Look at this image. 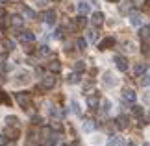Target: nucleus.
Masks as SVG:
<instances>
[{
  "label": "nucleus",
  "mask_w": 150,
  "mask_h": 146,
  "mask_svg": "<svg viewBox=\"0 0 150 146\" xmlns=\"http://www.w3.org/2000/svg\"><path fill=\"white\" fill-rule=\"evenodd\" d=\"M54 85H56V78L52 74H47V76H43L41 78V83H39L37 89H41V91H50V89H54Z\"/></svg>",
  "instance_id": "f257e3e1"
},
{
  "label": "nucleus",
  "mask_w": 150,
  "mask_h": 146,
  "mask_svg": "<svg viewBox=\"0 0 150 146\" xmlns=\"http://www.w3.org/2000/svg\"><path fill=\"white\" fill-rule=\"evenodd\" d=\"M17 102L22 109H30L32 107V95L30 92H17Z\"/></svg>",
  "instance_id": "f03ea898"
},
{
  "label": "nucleus",
  "mask_w": 150,
  "mask_h": 146,
  "mask_svg": "<svg viewBox=\"0 0 150 146\" xmlns=\"http://www.w3.org/2000/svg\"><path fill=\"white\" fill-rule=\"evenodd\" d=\"M21 135V126H6V137L8 139H19Z\"/></svg>",
  "instance_id": "7ed1b4c3"
},
{
  "label": "nucleus",
  "mask_w": 150,
  "mask_h": 146,
  "mask_svg": "<svg viewBox=\"0 0 150 146\" xmlns=\"http://www.w3.org/2000/svg\"><path fill=\"white\" fill-rule=\"evenodd\" d=\"M43 20L47 22L48 26H54V24H56V11H54V9H47V11L43 13Z\"/></svg>",
  "instance_id": "20e7f679"
},
{
  "label": "nucleus",
  "mask_w": 150,
  "mask_h": 146,
  "mask_svg": "<svg viewBox=\"0 0 150 146\" xmlns=\"http://www.w3.org/2000/svg\"><path fill=\"white\" fill-rule=\"evenodd\" d=\"M113 61L117 63V68H119L120 72H126V71H128V59H126V57H122V56H115Z\"/></svg>",
  "instance_id": "39448f33"
},
{
  "label": "nucleus",
  "mask_w": 150,
  "mask_h": 146,
  "mask_svg": "<svg viewBox=\"0 0 150 146\" xmlns=\"http://www.w3.org/2000/svg\"><path fill=\"white\" fill-rule=\"evenodd\" d=\"M115 126H117L119 130H126V128L130 126V122H128V116H126V115H119L117 118H115Z\"/></svg>",
  "instance_id": "423d86ee"
},
{
  "label": "nucleus",
  "mask_w": 150,
  "mask_h": 146,
  "mask_svg": "<svg viewBox=\"0 0 150 146\" xmlns=\"http://www.w3.org/2000/svg\"><path fill=\"white\" fill-rule=\"evenodd\" d=\"M113 46H115V39L113 37H104L98 43V50H108V48H113Z\"/></svg>",
  "instance_id": "0eeeda50"
},
{
  "label": "nucleus",
  "mask_w": 150,
  "mask_h": 146,
  "mask_svg": "<svg viewBox=\"0 0 150 146\" xmlns=\"http://www.w3.org/2000/svg\"><path fill=\"white\" fill-rule=\"evenodd\" d=\"M19 39H21V43H33V41H35V35H33L30 30H24V32H21Z\"/></svg>",
  "instance_id": "6e6552de"
},
{
  "label": "nucleus",
  "mask_w": 150,
  "mask_h": 146,
  "mask_svg": "<svg viewBox=\"0 0 150 146\" xmlns=\"http://www.w3.org/2000/svg\"><path fill=\"white\" fill-rule=\"evenodd\" d=\"M87 106L91 109H98V95H93V92H89L87 95Z\"/></svg>",
  "instance_id": "1a4fd4ad"
},
{
  "label": "nucleus",
  "mask_w": 150,
  "mask_h": 146,
  "mask_svg": "<svg viewBox=\"0 0 150 146\" xmlns=\"http://www.w3.org/2000/svg\"><path fill=\"white\" fill-rule=\"evenodd\" d=\"M9 24L13 28H22V24H24V19H22L21 15H11L9 17Z\"/></svg>",
  "instance_id": "9d476101"
},
{
  "label": "nucleus",
  "mask_w": 150,
  "mask_h": 146,
  "mask_svg": "<svg viewBox=\"0 0 150 146\" xmlns=\"http://www.w3.org/2000/svg\"><path fill=\"white\" fill-rule=\"evenodd\" d=\"M135 98H137V95L132 89H126L124 92H122V100L124 102H128V104H134L135 102Z\"/></svg>",
  "instance_id": "9b49d317"
},
{
  "label": "nucleus",
  "mask_w": 150,
  "mask_h": 146,
  "mask_svg": "<svg viewBox=\"0 0 150 146\" xmlns=\"http://www.w3.org/2000/svg\"><path fill=\"white\" fill-rule=\"evenodd\" d=\"M30 80H32V76H30V72H21L19 76H17V81H15V83L17 85H22V83H30Z\"/></svg>",
  "instance_id": "f8f14e48"
},
{
  "label": "nucleus",
  "mask_w": 150,
  "mask_h": 146,
  "mask_svg": "<svg viewBox=\"0 0 150 146\" xmlns=\"http://www.w3.org/2000/svg\"><path fill=\"white\" fill-rule=\"evenodd\" d=\"M117 83H119V80L115 78L111 72H106V74H104V85L111 87V85H117Z\"/></svg>",
  "instance_id": "ddd939ff"
},
{
  "label": "nucleus",
  "mask_w": 150,
  "mask_h": 146,
  "mask_svg": "<svg viewBox=\"0 0 150 146\" xmlns=\"http://www.w3.org/2000/svg\"><path fill=\"white\" fill-rule=\"evenodd\" d=\"M91 22H93V26H102V24H104V13H100V11L93 13V17H91Z\"/></svg>",
  "instance_id": "4468645a"
},
{
  "label": "nucleus",
  "mask_w": 150,
  "mask_h": 146,
  "mask_svg": "<svg viewBox=\"0 0 150 146\" xmlns=\"http://www.w3.org/2000/svg\"><path fill=\"white\" fill-rule=\"evenodd\" d=\"M128 19H130V22H132L134 26H141V24H143V17H141L139 13H135V11H134V13H130Z\"/></svg>",
  "instance_id": "2eb2a0df"
},
{
  "label": "nucleus",
  "mask_w": 150,
  "mask_h": 146,
  "mask_svg": "<svg viewBox=\"0 0 150 146\" xmlns=\"http://www.w3.org/2000/svg\"><path fill=\"white\" fill-rule=\"evenodd\" d=\"M67 83H80V72H71L67 76Z\"/></svg>",
  "instance_id": "dca6fc26"
},
{
  "label": "nucleus",
  "mask_w": 150,
  "mask_h": 146,
  "mask_svg": "<svg viewBox=\"0 0 150 146\" xmlns=\"http://www.w3.org/2000/svg\"><path fill=\"white\" fill-rule=\"evenodd\" d=\"M148 32H150V28H148V24H145V26H141V30H139V35H141V39L145 41V43H148Z\"/></svg>",
  "instance_id": "f3484780"
},
{
  "label": "nucleus",
  "mask_w": 150,
  "mask_h": 146,
  "mask_svg": "<svg viewBox=\"0 0 150 146\" xmlns=\"http://www.w3.org/2000/svg\"><path fill=\"white\" fill-rule=\"evenodd\" d=\"M22 15H24L26 19H35V11H33L32 8H28V6L22 8Z\"/></svg>",
  "instance_id": "a211bd4d"
},
{
  "label": "nucleus",
  "mask_w": 150,
  "mask_h": 146,
  "mask_svg": "<svg viewBox=\"0 0 150 146\" xmlns=\"http://www.w3.org/2000/svg\"><path fill=\"white\" fill-rule=\"evenodd\" d=\"M109 146H126V141L122 137H113L111 141H109Z\"/></svg>",
  "instance_id": "6ab92c4d"
},
{
  "label": "nucleus",
  "mask_w": 150,
  "mask_h": 146,
  "mask_svg": "<svg viewBox=\"0 0 150 146\" xmlns=\"http://www.w3.org/2000/svg\"><path fill=\"white\" fill-rule=\"evenodd\" d=\"M48 68H50V71H54V72H59L61 71V63L57 61V59H52L48 63Z\"/></svg>",
  "instance_id": "aec40b11"
},
{
  "label": "nucleus",
  "mask_w": 150,
  "mask_h": 146,
  "mask_svg": "<svg viewBox=\"0 0 150 146\" xmlns=\"http://www.w3.org/2000/svg\"><path fill=\"white\" fill-rule=\"evenodd\" d=\"M74 22H76V28H85V24H87V19H85V15H80L74 19Z\"/></svg>",
  "instance_id": "412c9836"
},
{
  "label": "nucleus",
  "mask_w": 150,
  "mask_h": 146,
  "mask_svg": "<svg viewBox=\"0 0 150 146\" xmlns=\"http://www.w3.org/2000/svg\"><path fill=\"white\" fill-rule=\"evenodd\" d=\"M78 11H80V15H87L89 13V4H85V2L78 4Z\"/></svg>",
  "instance_id": "4be33fe9"
},
{
  "label": "nucleus",
  "mask_w": 150,
  "mask_h": 146,
  "mask_svg": "<svg viewBox=\"0 0 150 146\" xmlns=\"http://www.w3.org/2000/svg\"><path fill=\"white\" fill-rule=\"evenodd\" d=\"M6 126H21L19 118H17V116H8V118H6Z\"/></svg>",
  "instance_id": "5701e85b"
},
{
  "label": "nucleus",
  "mask_w": 150,
  "mask_h": 146,
  "mask_svg": "<svg viewBox=\"0 0 150 146\" xmlns=\"http://www.w3.org/2000/svg\"><path fill=\"white\" fill-rule=\"evenodd\" d=\"M132 113H134V116H137V118H143V107L141 106H134L132 107Z\"/></svg>",
  "instance_id": "b1692460"
},
{
  "label": "nucleus",
  "mask_w": 150,
  "mask_h": 146,
  "mask_svg": "<svg viewBox=\"0 0 150 146\" xmlns=\"http://www.w3.org/2000/svg\"><path fill=\"white\" fill-rule=\"evenodd\" d=\"M0 102L6 104V106H11V98H9L8 95H6L4 91H0Z\"/></svg>",
  "instance_id": "393cba45"
},
{
  "label": "nucleus",
  "mask_w": 150,
  "mask_h": 146,
  "mask_svg": "<svg viewBox=\"0 0 150 146\" xmlns=\"http://www.w3.org/2000/svg\"><path fill=\"white\" fill-rule=\"evenodd\" d=\"M47 139H48V144H47V146H56V144H57V141H59V137L54 135V133H50Z\"/></svg>",
  "instance_id": "a878e982"
},
{
  "label": "nucleus",
  "mask_w": 150,
  "mask_h": 146,
  "mask_svg": "<svg viewBox=\"0 0 150 146\" xmlns=\"http://www.w3.org/2000/svg\"><path fill=\"white\" fill-rule=\"evenodd\" d=\"M4 50H8V52H11V50H13L15 48V43H13V41H9V39H4Z\"/></svg>",
  "instance_id": "bb28decb"
},
{
  "label": "nucleus",
  "mask_w": 150,
  "mask_h": 146,
  "mask_svg": "<svg viewBox=\"0 0 150 146\" xmlns=\"http://www.w3.org/2000/svg\"><path fill=\"white\" fill-rule=\"evenodd\" d=\"M145 71H146V67L143 65V63H137V65H135V68H134V72H135V76H141V74L145 72Z\"/></svg>",
  "instance_id": "cd10ccee"
},
{
  "label": "nucleus",
  "mask_w": 150,
  "mask_h": 146,
  "mask_svg": "<svg viewBox=\"0 0 150 146\" xmlns=\"http://www.w3.org/2000/svg\"><path fill=\"white\" fill-rule=\"evenodd\" d=\"M32 124L33 126H43V116L41 115H33L32 116Z\"/></svg>",
  "instance_id": "c85d7f7f"
},
{
  "label": "nucleus",
  "mask_w": 150,
  "mask_h": 146,
  "mask_svg": "<svg viewBox=\"0 0 150 146\" xmlns=\"http://www.w3.org/2000/svg\"><path fill=\"white\" fill-rule=\"evenodd\" d=\"M139 78H141V85H143V87H148V68L139 76Z\"/></svg>",
  "instance_id": "c756f323"
},
{
  "label": "nucleus",
  "mask_w": 150,
  "mask_h": 146,
  "mask_svg": "<svg viewBox=\"0 0 150 146\" xmlns=\"http://www.w3.org/2000/svg\"><path fill=\"white\" fill-rule=\"evenodd\" d=\"M4 19H6V9L0 8V30H6V22H4Z\"/></svg>",
  "instance_id": "7c9ffc66"
},
{
  "label": "nucleus",
  "mask_w": 150,
  "mask_h": 146,
  "mask_svg": "<svg viewBox=\"0 0 150 146\" xmlns=\"http://www.w3.org/2000/svg\"><path fill=\"white\" fill-rule=\"evenodd\" d=\"M71 109H72V113L82 115V111H80V106H78V102H76V100H71Z\"/></svg>",
  "instance_id": "2f4dec72"
},
{
  "label": "nucleus",
  "mask_w": 150,
  "mask_h": 146,
  "mask_svg": "<svg viewBox=\"0 0 150 146\" xmlns=\"http://www.w3.org/2000/svg\"><path fill=\"white\" fill-rule=\"evenodd\" d=\"M52 133V128H48V126H45V128H41V139H47L48 135Z\"/></svg>",
  "instance_id": "473e14b6"
},
{
  "label": "nucleus",
  "mask_w": 150,
  "mask_h": 146,
  "mask_svg": "<svg viewBox=\"0 0 150 146\" xmlns=\"http://www.w3.org/2000/svg\"><path fill=\"white\" fill-rule=\"evenodd\" d=\"M76 46H78V50H85L87 41H85V39H78V41H76Z\"/></svg>",
  "instance_id": "72a5a7b5"
},
{
  "label": "nucleus",
  "mask_w": 150,
  "mask_h": 146,
  "mask_svg": "<svg viewBox=\"0 0 150 146\" xmlns=\"http://www.w3.org/2000/svg\"><path fill=\"white\" fill-rule=\"evenodd\" d=\"M93 128H95L93 120H85V124H83V130L85 131H93Z\"/></svg>",
  "instance_id": "f704fd0d"
},
{
  "label": "nucleus",
  "mask_w": 150,
  "mask_h": 146,
  "mask_svg": "<svg viewBox=\"0 0 150 146\" xmlns=\"http://www.w3.org/2000/svg\"><path fill=\"white\" fill-rule=\"evenodd\" d=\"M37 54L39 56H48L50 54V48H48V46H41V48L37 50Z\"/></svg>",
  "instance_id": "c9c22d12"
},
{
  "label": "nucleus",
  "mask_w": 150,
  "mask_h": 146,
  "mask_svg": "<svg viewBox=\"0 0 150 146\" xmlns=\"http://www.w3.org/2000/svg\"><path fill=\"white\" fill-rule=\"evenodd\" d=\"M122 50H126V52H132V50H134V43H132V41H126V43L122 44Z\"/></svg>",
  "instance_id": "e433bc0d"
},
{
  "label": "nucleus",
  "mask_w": 150,
  "mask_h": 146,
  "mask_svg": "<svg viewBox=\"0 0 150 146\" xmlns=\"http://www.w3.org/2000/svg\"><path fill=\"white\" fill-rule=\"evenodd\" d=\"M83 68H85V63H83V61H76V65H74V71H76V72H82Z\"/></svg>",
  "instance_id": "4c0bfd02"
},
{
  "label": "nucleus",
  "mask_w": 150,
  "mask_h": 146,
  "mask_svg": "<svg viewBox=\"0 0 150 146\" xmlns=\"http://www.w3.org/2000/svg\"><path fill=\"white\" fill-rule=\"evenodd\" d=\"M8 144V137L6 135H0V146H6Z\"/></svg>",
  "instance_id": "58836bf2"
},
{
  "label": "nucleus",
  "mask_w": 150,
  "mask_h": 146,
  "mask_svg": "<svg viewBox=\"0 0 150 146\" xmlns=\"http://www.w3.org/2000/svg\"><path fill=\"white\" fill-rule=\"evenodd\" d=\"M141 52H143V54H145V56H148V43H145V44H143Z\"/></svg>",
  "instance_id": "ea45409f"
},
{
  "label": "nucleus",
  "mask_w": 150,
  "mask_h": 146,
  "mask_svg": "<svg viewBox=\"0 0 150 146\" xmlns=\"http://www.w3.org/2000/svg\"><path fill=\"white\" fill-rule=\"evenodd\" d=\"M102 109H104V111L109 109V102H108V100H104V107H102Z\"/></svg>",
  "instance_id": "a19ab883"
},
{
  "label": "nucleus",
  "mask_w": 150,
  "mask_h": 146,
  "mask_svg": "<svg viewBox=\"0 0 150 146\" xmlns=\"http://www.w3.org/2000/svg\"><path fill=\"white\" fill-rule=\"evenodd\" d=\"M108 2H115V4H117V2H120V0H108Z\"/></svg>",
  "instance_id": "79ce46f5"
},
{
  "label": "nucleus",
  "mask_w": 150,
  "mask_h": 146,
  "mask_svg": "<svg viewBox=\"0 0 150 146\" xmlns=\"http://www.w3.org/2000/svg\"><path fill=\"white\" fill-rule=\"evenodd\" d=\"M126 146H135V144L134 142H126Z\"/></svg>",
  "instance_id": "37998d69"
},
{
  "label": "nucleus",
  "mask_w": 150,
  "mask_h": 146,
  "mask_svg": "<svg viewBox=\"0 0 150 146\" xmlns=\"http://www.w3.org/2000/svg\"><path fill=\"white\" fill-rule=\"evenodd\" d=\"M72 146H82V144H80V142H78V141H76V142H74V144H72Z\"/></svg>",
  "instance_id": "c03bdc74"
},
{
  "label": "nucleus",
  "mask_w": 150,
  "mask_h": 146,
  "mask_svg": "<svg viewBox=\"0 0 150 146\" xmlns=\"http://www.w3.org/2000/svg\"><path fill=\"white\" fill-rule=\"evenodd\" d=\"M4 2H8V0H0V4H4Z\"/></svg>",
  "instance_id": "a18cd8bd"
},
{
  "label": "nucleus",
  "mask_w": 150,
  "mask_h": 146,
  "mask_svg": "<svg viewBox=\"0 0 150 146\" xmlns=\"http://www.w3.org/2000/svg\"><path fill=\"white\" fill-rule=\"evenodd\" d=\"M52 2H61V0H52Z\"/></svg>",
  "instance_id": "49530a36"
},
{
  "label": "nucleus",
  "mask_w": 150,
  "mask_h": 146,
  "mask_svg": "<svg viewBox=\"0 0 150 146\" xmlns=\"http://www.w3.org/2000/svg\"><path fill=\"white\" fill-rule=\"evenodd\" d=\"M143 146H150V144H148V142H145V144H143Z\"/></svg>",
  "instance_id": "de8ad7c7"
},
{
  "label": "nucleus",
  "mask_w": 150,
  "mask_h": 146,
  "mask_svg": "<svg viewBox=\"0 0 150 146\" xmlns=\"http://www.w3.org/2000/svg\"><path fill=\"white\" fill-rule=\"evenodd\" d=\"M61 146H69V144H61Z\"/></svg>",
  "instance_id": "09e8293b"
}]
</instances>
